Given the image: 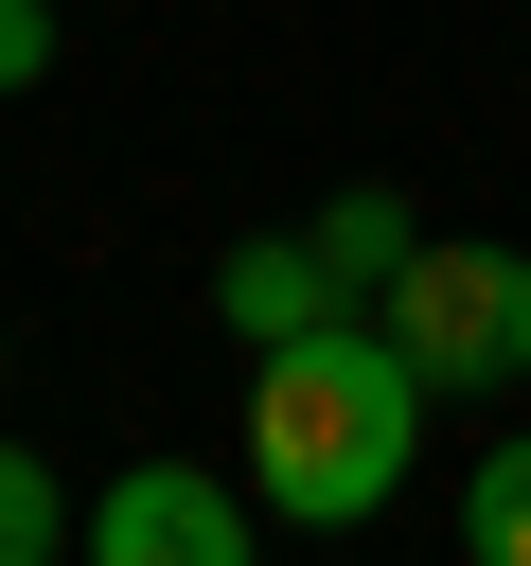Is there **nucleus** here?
Returning <instances> with one entry per match:
<instances>
[{"label": "nucleus", "mask_w": 531, "mask_h": 566, "mask_svg": "<svg viewBox=\"0 0 531 566\" xmlns=\"http://www.w3.org/2000/svg\"><path fill=\"white\" fill-rule=\"evenodd\" d=\"M425 371L389 318H319L283 354H248V495L266 531H372L407 495V442H425Z\"/></svg>", "instance_id": "f257e3e1"}, {"label": "nucleus", "mask_w": 531, "mask_h": 566, "mask_svg": "<svg viewBox=\"0 0 531 566\" xmlns=\"http://www.w3.org/2000/svg\"><path fill=\"white\" fill-rule=\"evenodd\" d=\"M372 318L407 336V371H425V389H513V371H531V248H496V230H478V248H442V230H425V248H407V283H389Z\"/></svg>", "instance_id": "f03ea898"}, {"label": "nucleus", "mask_w": 531, "mask_h": 566, "mask_svg": "<svg viewBox=\"0 0 531 566\" xmlns=\"http://www.w3.org/2000/svg\"><path fill=\"white\" fill-rule=\"evenodd\" d=\"M88 548H106V566H248V548H266V495H230V478H195V460H142V478L88 495Z\"/></svg>", "instance_id": "7ed1b4c3"}, {"label": "nucleus", "mask_w": 531, "mask_h": 566, "mask_svg": "<svg viewBox=\"0 0 531 566\" xmlns=\"http://www.w3.org/2000/svg\"><path fill=\"white\" fill-rule=\"evenodd\" d=\"M212 318H230L248 354H283V336H319V318H354V301H336V265H319V230H248V248L212 265Z\"/></svg>", "instance_id": "20e7f679"}, {"label": "nucleus", "mask_w": 531, "mask_h": 566, "mask_svg": "<svg viewBox=\"0 0 531 566\" xmlns=\"http://www.w3.org/2000/svg\"><path fill=\"white\" fill-rule=\"evenodd\" d=\"M407 248H425V212H407V195H372V177H354V195H319V265H336V301H389V283H407Z\"/></svg>", "instance_id": "39448f33"}, {"label": "nucleus", "mask_w": 531, "mask_h": 566, "mask_svg": "<svg viewBox=\"0 0 531 566\" xmlns=\"http://www.w3.org/2000/svg\"><path fill=\"white\" fill-rule=\"evenodd\" d=\"M460 548H478V566H531V442H478V478H460Z\"/></svg>", "instance_id": "423d86ee"}, {"label": "nucleus", "mask_w": 531, "mask_h": 566, "mask_svg": "<svg viewBox=\"0 0 531 566\" xmlns=\"http://www.w3.org/2000/svg\"><path fill=\"white\" fill-rule=\"evenodd\" d=\"M71 531H88V513L53 495V460H35V442H0V566H53Z\"/></svg>", "instance_id": "0eeeda50"}, {"label": "nucleus", "mask_w": 531, "mask_h": 566, "mask_svg": "<svg viewBox=\"0 0 531 566\" xmlns=\"http://www.w3.org/2000/svg\"><path fill=\"white\" fill-rule=\"evenodd\" d=\"M35 71H53V0H0V106H18Z\"/></svg>", "instance_id": "6e6552de"}]
</instances>
